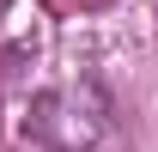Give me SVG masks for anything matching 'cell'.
<instances>
[{
  "mask_svg": "<svg viewBox=\"0 0 158 152\" xmlns=\"http://www.w3.org/2000/svg\"><path fill=\"white\" fill-rule=\"evenodd\" d=\"M31 140H43L49 152H85L98 146L103 134V97L91 85H61V91H43L31 103Z\"/></svg>",
  "mask_w": 158,
  "mask_h": 152,
  "instance_id": "obj_1",
  "label": "cell"
}]
</instances>
